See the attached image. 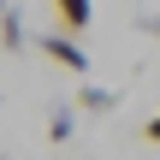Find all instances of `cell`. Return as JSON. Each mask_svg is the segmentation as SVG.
<instances>
[{"mask_svg": "<svg viewBox=\"0 0 160 160\" xmlns=\"http://www.w3.org/2000/svg\"><path fill=\"white\" fill-rule=\"evenodd\" d=\"M142 137H148V142H160V113L148 119V125H142Z\"/></svg>", "mask_w": 160, "mask_h": 160, "instance_id": "cell-6", "label": "cell"}, {"mask_svg": "<svg viewBox=\"0 0 160 160\" xmlns=\"http://www.w3.org/2000/svg\"><path fill=\"white\" fill-rule=\"evenodd\" d=\"M77 107H83V113H113V107H119V95H113V89H101V83H83V89H77Z\"/></svg>", "mask_w": 160, "mask_h": 160, "instance_id": "cell-4", "label": "cell"}, {"mask_svg": "<svg viewBox=\"0 0 160 160\" xmlns=\"http://www.w3.org/2000/svg\"><path fill=\"white\" fill-rule=\"evenodd\" d=\"M0 48H6V53H24V48H30V36H24V18H18V6H6V18H0Z\"/></svg>", "mask_w": 160, "mask_h": 160, "instance_id": "cell-3", "label": "cell"}, {"mask_svg": "<svg viewBox=\"0 0 160 160\" xmlns=\"http://www.w3.org/2000/svg\"><path fill=\"white\" fill-rule=\"evenodd\" d=\"M53 18H59V30L83 36V30L95 24V0H53Z\"/></svg>", "mask_w": 160, "mask_h": 160, "instance_id": "cell-2", "label": "cell"}, {"mask_svg": "<svg viewBox=\"0 0 160 160\" xmlns=\"http://www.w3.org/2000/svg\"><path fill=\"white\" fill-rule=\"evenodd\" d=\"M0 18H6V0H0Z\"/></svg>", "mask_w": 160, "mask_h": 160, "instance_id": "cell-8", "label": "cell"}, {"mask_svg": "<svg viewBox=\"0 0 160 160\" xmlns=\"http://www.w3.org/2000/svg\"><path fill=\"white\" fill-rule=\"evenodd\" d=\"M36 48H42V53H48L53 65H65V71H77V77L89 71V53H83V48H77L71 36H59V30H53V36H36Z\"/></svg>", "mask_w": 160, "mask_h": 160, "instance_id": "cell-1", "label": "cell"}, {"mask_svg": "<svg viewBox=\"0 0 160 160\" xmlns=\"http://www.w3.org/2000/svg\"><path fill=\"white\" fill-rule=\"evenodd\" d=\"M142 30H148V36H154V42H160V18H142Z\"/></svg>", "mask_w": 160, "mask_h": 160, "instance_id": "cell-7", "label": "cell"}, {"mask_svg": "<svg viewBox=\"0 0 160 160\" xmlns=\"http://www.w3.org/2000/svg\"><path fill=\"white\" fill-rule=\"evenodd\" d=\"M71 137H77V113H71V107H53V113H48V142L59 148V142H71Z\"/></svg>", "mask_w": 160, "mask_h": 160, "instance_id": "cell-5", "label": "cell"}, {"mask_svg": "<svg viewBox=\"0 0 160 160\" xmlns=\"http://www.w3.org/2000/svg\"><path fill=\"white\" fill-rule=\"evenodd\" d=\"M0 160H6V154H0Z\"/></svg>", "mask_w": 160, "mask_h": 160, "instance_id": "cell-9", "label": "cell"}]
</instances>
